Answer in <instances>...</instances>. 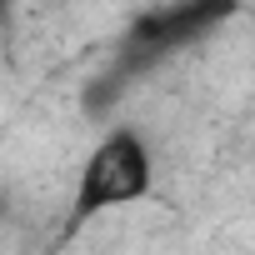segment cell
Returning a JSON list of instances; mask_svg holds the SVG:
<instances>
[{
    "mask_svg": "<svg viewBox=\"0 0 255 255\" xmlns=\"http://www.w3.org/2000/svg\"><path fill=\"white\" fill-rule=\"evenodd\" d=\"M225 15H230V5H165V10H145L130 30H125V40H120V50H115V65L105 70V85L90 90V100L105 105L130 75H140V70H150L155 60H165L170 50L200 40V35H205L210 25H220Z\"/></svg>",
    "mask_w": 255,
    "mask_h": 255,
    "instance_id": "cell-1",
    "label": "cell"
},
{
    "mask_svg": "<svg viewBox=\"0 0 255 255\" xmlns=\"http://www.w3.org/2000/svg\"><path fill=\"white\" fill-rule=\"evenodd\" d=\"M145 190H150V150H145V140L135 130H115L85 160L80 195H75V220H90V215L115 210V205H130Z\"/></svg>",
    "mask_w": 255,
    "mask_h": 255,
    "instance_id": "cell-2",
    "label": "cell"
}]
</instances>
